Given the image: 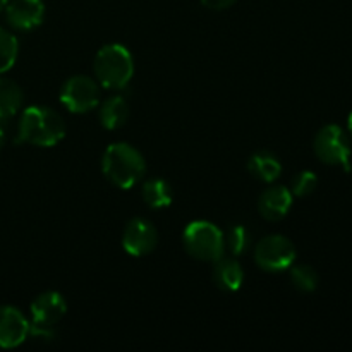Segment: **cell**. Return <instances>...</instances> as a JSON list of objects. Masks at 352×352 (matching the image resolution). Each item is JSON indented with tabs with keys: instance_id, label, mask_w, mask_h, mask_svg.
Masks as SVG:
<instances>
[{
	"instance_id": "1",
	"label": "cell",
	"mask_w": 352,
	"mask_h": 352,
	"mask_svg": "<svg viewBox=\"0 0 352 352\" xmlns=\"http://www.w3.org/2000/svg\"><path fill=\"white\" fill-rule=\"evenodd\" d=\"M64 138L65 122L60 113L43 105H31L23 110L17 124V143L52 148Z\"/></svg>"
},
{
	"instance_id": "2",
	"label": "cell",
	"mask_w": 352,
	"mask_h": 352,
	"mask_svg": "<svg viewBox=\"0 0 352 352\" xmlns=\"http://www.w3.org/2000/svg\"><path fill=\"white\" fill-rule=\"evenodd\" d=\"M102 172L116 188L131 189L146 174V162L138 148L119 141L103 151Z\"/></svg>"
},
{
	"instance_id": "3",
	"label": "cell",
	"mask_w": 352,
	"mask_h": 352,
	"mask_svg": "<svg viewBox=\"0 0 352 352\" xmlns=\"http://www.w3.org/2000/svg\"><path fill=\"white\" fill-rule=\"evenodd\" d=\"M95 79L102 88L120 91L127 88L134 76V58L124 45H103L93 60Z\"/></svg>"
},
{
	"instance_id": "4",
	"label": "cell",
	"mask_w": 352,
	"mask_h": 352,
	"mask_svg": "<svg viewBox=\"0 0 352 352\" xmlns=\"http://www.w3.org/2000/svg\"><path fill=\"white\" fill-rule=\"evenodd\" d=\"M182 244L189 256L199 261L215 263L226 256V237L223 232L208 220H195L188 223L182 232Z\"/></svg>"
},
{
	"instance_id": "5",
	"label": "cell",
	"mask_w": 352,
	"mask_h": 352,
	"mask_svg": "<svg viewBox=\"0 0 352 352\" xmlns=\"http://www.w3.org/2000/svg\"><path fill=\"white\" fill-rule=\"evenodd\" d=\"M67 313V301L57 291H47L36 296L30 306V336L36 339L54 340L55 327Z\"/></svg>"
},
{
	"instance_id": "6",
	"label": "cell",
	"mask_w": 352,
	"mask_h": 352,
	"mask_svg": "<svg viewBox=\"0 0 352 352\" xmlns=\"http://www.w3.org/2000/svg\"><path fill=\"white\" fill-rule=\"evenodd\" d=\"M102 86L89 76L76 74L65 79L58 91L62 105L72 113H88L100 105Z\"/></svg>"
},
{
	"instance_id": "7",
	"label": "cell",
	"mask_w": 352,
	"mask_h": 352,
	"mask_svg": "<svg viewBox=\"0 0 352 352\" xmlns=\"http://www.w3.org/2000/svg\"><path fill=\"white\" fill-rule=\"evenodd\" d=\"M294 243L282 234H272L263 237L254 250V261L268 274H280L289 270L296 261Z\"/></svg>"
},
{
	"instance_id": "8",
	"label": "cell",
	"mask_w": 352,
	"mask_h": 352,
	"mask_svg": "<svg viewBox=\"0 0 352 352\" xmlns=\"http://www.w3.org/2000/svg\"><path fill=\"white\" fill-rule=\"evenodd\" d=\"M315 153L323 164L340 165L346 170H351V141L346 131L337 124H329L316 133L313 141Z\"/></svg>"
},
{
	"instance_id": "9",
	"label": "cell",
	"mask_w": 352,
	"mask_h": 352,
	"mask_svg": "<svg viewBox=\"0 0 352 352\" xmlns=\"http://www.w3.org/2000/svg\"><path fill=\"white\" fill-rule=\"evenodd\" d=\"M158 246V230L150 220L133 219L122 232V248L134 258L148 256Z\"/></svg>"
},
{
	"instance_id": "10",
	"label": "cell",
	"mask_w": 352,
	"mask_h": 352,
	"mask_svg": "<svg viewBox=\"0 0 352 352\" xmlns=\"http://www.w3.org/2000/svg\"><path fill=\"white\" fill-rule=\"evenodd\" d=\"M30 336V320L16 306H0V347H19Z\"/></svg>"
},
{
	"instance_id": "11",
	"label": "cell",
	"mask_w": 352,
	"mask_h": 352,
	"mask_svg": "<svg viewBox=\"0 0 352 352\" xmlns=\"http://www.w3.org/2000/svg\"><path fill=\"white\" fill-rule=\"evenodd\" d=\"M3 10L9 26L17 31L34 30L45 19L43 0H9Z\"/></svg>"
},
{
	"instance_id": "12",
	"label": "cell",
	"mask_w": 352,
	"mask_h": 352,
	"mask_svg": "<svg viewBox=\"0 0 352 352\" xmlns=\"http://www.w3.org/2000/svg\"><path fill=\"white\" fill-rule=\"evenodd\" d=\"M292 199L294 196H292L291 189H287L285 186H270L261 192L260 199H258V212L268 222H278L287 217L292 206Z\"/></svg>"
},
{
	"instance_id": "13",
	"label": "cell",
	"mask_w": 352,
	"mask_h": 352,
	"mask_svg": "<svg viewBox=\"0 0 352 352\" xmlns=\"http://www.w3.org/2000/svg\"><path fill=\"white\" fill-rule=\"evenodd\" d=\"M213 282L223 292H237L244 284V270L236 258L222 256L213 267Z\"/></svg>"
},
{
	"instance_id": "14",
	"label": "cell",
	"mask_w": 352,
	"mask_h": 352,
	"mask_svg": "<svg viewBox=\"0 0 352 352\" xmlns=\"http://www.w3.org/2000/svg\"><path fill=\"white\" fill-rule=\"evenodd\" d=\"M129 103L122 95H112L100 103L98 119L102 127L109 131H117L129 119Z\"/></svg>"
},
{
	"instance_id": "15",
	"label": "cell",
	"mask_w": 352,
	"mask_h": 352,
	"mask_svg": "<svg viewBox=\"0 0 352 352\" xmlns=\"http://www.w3.org/2000/svg\"><path fill=\"white\" fill-rule=\"evenodd\" d=\"M248 170L251 172L254 179L265 182V184H272L277 181L282 174V164L272 151H256L253 157L248 162Z\"/></svg>"
},
{
	"instance_id": "16",
	"label": "cell",
	"mask_w": 352,
	"mask_h": 352,
	"mask_svg": "<svg viewBox=\"0 0 352 352\" xmlns=\"http://www.w3.org/2000/svg\"><path fill=\"white\" fill-rule=\"evenodd\" d=\"M141 196H143V201L150 208L162 210L172 205V201H174V189H172V186L165 179L151 177L141 188Z\"/></svg>"
},
{
	"instance_id": "17",
	"label": "cell",
	"mask_w": 352,
	"mask_h": 352,
	"mask_svg": "<svg viewBox=\"0 0 352 352\" xmlns=\"http://www.w3.org/2000/svg\"><path fill=\"white\" fill-rule=\"evenodd\" d=\"M24 95L21 86L0 74V120L12 119L23 109Z\"/></svg>"
},
{
	"instance_id": "18",
	"label": "cell",
	"mask_w": 352,
	"mask_h": 352,
	"mask_svg": "<svg viewBox=\"0 0 352 352\" xmlns=\"http://www.w3.org/2000/svg\"><path fill=\"white\" fill-rule=\"evenodd\" d=\"M19 55V41L10 31L0 28V74L14 67Z\"/></svg>"
},
{
	"instance_id": "19",
	"label": "cell",
	"mask_w": 352,
	"mask_h": 352,
	"mask_svg": "<svg viewBox=\"0 0 352 352\" xmlns=\"http://www.w3.org/2000/svg\"><path fill=\"white\" fill-rule=\"evenodd\" d=\"M223 237H226V251H229L232 256H241L251 246V234L244 226H232L227 232H223Z\"/></svg>"
},
{
	"instance_id": "20",
	"label": "cell",
	"mask_w": 352,
	"mask_h": 352,
	"mask_svg": "<svg viewBox=\"0 0 352 352\" xmlns=\"http://www.w3.org/2000/svg\"><path fill=\"white\" fill-rule=\"evenodd\" d=\"M291 282L298 291L313 292L318 287V274L309 265H292L291 268Z\"/></svg>"
},
{
	"instance_id": "21",
	"label": "cell",
	"mask_w": 352,
	"mask_h": 352,
	"mask_svg": "<svg viewBox=\"0 0 352 352\" xmlns=\"http://www.w3.org/2000/svg\"><path fill=\"white\" fill-rule=\"evenodd\" d=\"M316 186H318V177L315 175V172L302 170L292 177L291 192L294 198H306L315 191Z\"/></svg>"
},
{
	"instance_id": "22",
	"label": "cell",
	"mask_w": 352,
	"mask_h": 352,
	"mask_svg": "<svg viewBox=\"0 0 352 352\" xmlns=\"http://www.w3.org/2000/svg\"><path fill=\"white\" fill-rule=\"evenodd\" d=\"M206 9H212V10H223V9H229L230 6L236 3V0H199Z\"/></svg>"
},
{
	"instance_id": "23",
	"label": "cell",
	"mask_w": 352,
	"mask_h": 352,
	"mask_svg": "<svg viewBox=\"0 0 352 352\" xmlns=\"http://www.w3.org/2000/svg\"><path fill=\"white\" fill-rule=\"evenodd\" d=\"M3 144H6V131H3L2 127H0V150H2V148H3Z\"/></svg>"
},
{
	"instance_id": "24",
	"label": "cell",
	"mask_w": 352,
	"mask_h": 352,
	"mask_svg": "<svg viewBox=\"0 0 352 352\" xmlns=\"http://www.w3.org/2000/svg\"><path fill=\"white\" fill-rule=\"evenodd\" d=\"M347 126H349V133L352 136V112L349 113V119H347Z\"/></svg>"
},
{
	"instance_id": "25",
	"label": "cell",
	"mask_w": 352,
	"mask_h": 352,
	"mask_svg": "<svg viewBox=\"0 0 352 352\" xmlns=\"http://www.w3.org/2000/svg\"><path fill=\"white\" fill-rule=\"evenodd\" d=\"M9 3V0H0V10L6 9V6Z\"/></svg>"
}]
</instances>
